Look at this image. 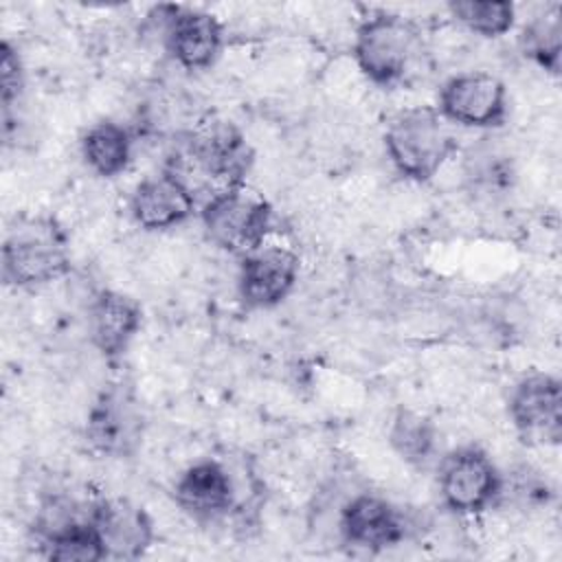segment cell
<instances>
[{
	"label": "cell",
	"mask_w": 562,
	"mask_h": 562,
	"mask_svg": "<svg viewBox=\"0 0 562 562\" xmlns=\"http://www.w3.org/2000/svg\"><path fill=\"white\" fill-rule=\"evenodd\" d=\"M507 413L525 441L558 446L562 439V384L555 375L531 371L509 391Z\"/></svg>",
	"instance_id": "obj_10"
},
{
	"label": "cell",
	"mask_w": 562,
	"mask_h": 562,
	"mask_svg": "<svg viewBox=\"0 0 562 562\" xmlns=\"http://www.w3.org/2000/svg\"><path fill=\"white\" fill-rule=\"evenodd\" d=\"M145 426V413L134 391L125 384H112L92 402L83 437L101 457L130 459L143 446Z\"/></svg>",
	"instance_id": "obj_7"
},
{
	"label": "cell",
	"mask_w": 562,
	"mask_h": 562,
	"mask_svg": "<svg viewBox=\"0 0 562 562\" xmlns=\"http://www.w3.org/2000/svg\"><path fill=\"white\" fill-rule=\"evenodd\" d=\"M435 108L450 125L494 130L507 121L509 97L496 75L465 70L443 81Z\"/></svg>",
	"instance_id": "obj_8"
},
{
	"label": "cell",
	"mask_w": 562,
	"mask_h": 562,
	"mask_svg": "<svg viewBox=\"0 0 562 562\" xmlns=\"http://www.w3.org/2000/svg\"><path fill=\"white\" fill-rule=\"evenodd\" d=\"M160 18L162 46L169 57L184 70L211 68L224 48V26L217 15L202 9L162 4Z\"/></svg>",
	"instance_id": "obj_9"
},
{
	"label": "cell",
	"mask_w": 562,
	"mask_h": 562,
	"mask_svg": "<svg viewBox=\"0 0 562 562\" xmlns=\"http://www.w3.org/2000/svg\"><path fill=\"white\" fill-rule=\"evenodd\" d=\"M448 11L470 33L490 40L503 37L516 22V7L507 0H454Z\"/></svg>",
	"instance_id": "obj_21"
},
{
	"label": "cell",
	"mask_w": 562,
	"mask_h": 562,
	"mask_svg": "<svg viewBox=\"0 0 562 562\" xmlns=\"http://www.w3.org/2000/svg\"><path fill=\"white\" fill-rule=\"evenodd\" d=\"M338 531L345 544L378 553L400 544L408 533V525L404 512L391 501L373 492H360L340 507Z\"/></svg>",
	"instance_id": "obj_11"
},
{
	"label": "cell",
	"mask_w": 562,
	"mask_h": 562,
	"mask_svg": "<svg viewBox=\"0 0 562 562\" xmlns=\"http://www.w3.org/2000/svg\"><path fill=\"white\" fill-rule=\"evenodd\" d=\"M389 446L408 465L424 468L437 452L435 422L413 408H397L389 424Z\"/></svg>",
	"instance_id": "obj_18"
},
{
	"label": "cell",
	"mask_w": 562,
	"mask_h": 562,
	"mask_svg": "<svg viewBox=\"0 0 562 562\" xmlns=\"http://www.w3.org/2000/svg\"><path fill=\"white\" fill-rule=\"evenodd\" d=\"M173 498L193 520L215 522L235 509L237 490L224 463L202 459L180 472L173 483Z\"/></svg>",
	"instance_id": "obj_13"
},
{
	"label": "cell",
	"mask_w": 562,
	"mask_h": 562,
	"mask_svg": "<svg viewBox=\"0 0 562 562\" xmlns=\"http://www.w3.org/2000/svg\"><path fill=\"white\" fill-rule=\"evenodd\" d=\"M81 158L101 178H116L132 162V132L112 119L92 123L81 136Z\"/></svg>",
	"instance_id": "obj_17"
},
{
	"label": "cell",
	"mask_w": 562,
	"mask_h": 562,
	"mask_svg": "<svg viewBox=\"0 0 562 562\" xmlns=\"http://www.w3.org/2000/svg\"><path fill=\"white\" fill-rule=\"evenodd\" d=\"M255 151L244 134L231 123L213 121L180 132L165 169L176 173L195 195L204 189L213 195L220 189L246 184Z\"/></svg>",
	"instance_id": "obj_1"
},
{
	"label": "cell",
	"mask_w": 562,
	"mask_h": 562,
	"mask_svg": "<svg viewBox=\"0 0 562 562\" xmlns=\"http://www.w3.org/2000/svg\"><path fill=\"white\" fill-rule=\"evenodd\" d=\"M24 90V66L20 59V53L4 40L0 44V99H2V112L9 114V110L18 103Z\"/></svg>",
	"instance_id": "obj_23"
},
{
	"label": "cell",
	"mask_w": 562,
	"mask_h": 562,
	"mask_svg": "<svg viewBox=\"0 0 562 562\" xmlns=\"http://www.w3.org/2000/svg\"><path fill=\"white\" fill-rule=\"evenodd\" d=\"M94 529L105 560H136L154 542L149 514L127 498H99L94 507Z\"/></svg>",
	"instance_id": "obj_15"
},
{
	"label": "cell",
	"mask_w": 562,
	"mask_h": 562,
	"mask_svg": "<svg viewBox=\"0 0 562 562\" xmlns=\"http://www.w3.org/2000/svg\"><path fill=\"white\" fill-rule=\"evenodd\" d=\"M299 255L285 246L263 244L241 257L237 288L248 307L268 310L288 299L299 281Z\"/></svg>",
	"instance_id": "obj_12"
},
{
	"label": "cell",
	"mask_w": 562,
	"mask_h": 562,
	"mask_svg": "<svg viewBox=\"0 0 562 562\" xmlns=\"http://www.w3.org/2000/svg\"><path fill=\"white\" fill-rule=\"evenodd\" d=\"M143 325L140 303L116 290H101L88 310V334L92 347L105 356H121Z\"/></svg>",
	"instance_id": "obj_16"
},
{
	"label": "cell",
	"mask_w": 562,
	"mask_h": 562,
	"mask_svg": "<svg viewBox=\"0 0 562 562\" xmlns=\"http://www.w3.org/2000/svg\"><path fill=\"white\" fill-rule=\"evenodd\" d=\"M384 149L395 171L415 182H428L457 151L450 123L432 105L404 108L384 130Z\"/></svg>",
	"instance_id": "obj_2"
},
{
	"label": "cell",
	"mask_w": 562,
	"mask_h": 562,
	"mask_svg": "<svg viewBox=\"0 0 562 562\" xmlns=\"http://www.w3.org/2000/svg\"><path fill=\"white\" fill-rule=\"evenodd\" d=\"M40 547H42L44 558L55 560V562H99V560H105L101 540H99L97 529H94V520L86 527L61 533V536H57V538H53V540H48Z\"/></svg>",
	"instance_id": "obj_22"
},
{
	"label": "cell",
	"mask_w": 562,
	"mask_h": 562,
	"mask_svg": "<svg viewBox=\"0 0 562 562\" xmlns=\"http://www.w3.org/2000/svg\"><path fill=\"white\" fill-rule=\"evenodd\" d=\"M419 53V29L408 18L391 11L367 15L358 24L351 46L358 70L382 88L404 81Z\"/></svg>",
	"instance_id": "obj_4"
},
{
	"label": "cell",
	"mask_w": 562,
	"mask_h": 562,
	"mask_svg": "<svg viewBox=\"0 0 562 562\" xmlns=\"http://www.w3.org/2000/svg\"><path fill=\"white\" fill-rule=\"evenodd\" d=\"M520 48L525 57L542 70L558 75L562 59V20L560 7H549L536 13L520 31Z\"/></svg>",
	"instance_id": "obj_20"
},
{
	"label": "cell",
	"mask_w": 562,
	"mask_h": 562,
	"mask_svg": "<svg viewBox=\"0 0 562 562\" xmlns=\"http://www.w3.org/2000/svg\"><path fill=\"white\" fill-rule=\"evenodd\" d=\"M70 248L64 228L53 217H24L2 241V279L13 288H40L64 277Z\"/></svg>",
	"instance_id": "obj_3"
},
{
	"label": "cell",
	"mask_w": 562,
	"mask_h": 562,
	"mask_svg": "<svg viewBox=\"0 0 562 562\" xmlns=\"http://www.w3.org/2000/svg\"><path fill=\"white\" fill-rule=\"evenodd\" d=\"M97 501L99 498H79L70 492H50L44 496L33 518L37 542L44 544L61 533L90 525L94 520Z\"/></svg>",
	"instance_id": "obj_19"
},
{
	"label": "cell",
	"mask_w": 562,
	"mask_h": 562,
	"mask_svg": "<svg viewBox=\"0 0 562 562\" xmlns=\"http://www.w3.org/2000/svg\"><path fill=\"white\" fill-rule=\"evenodd\" d=\"M206 237L222 250L248 255L266 244L272 226V206L246 184L226 187L209 195L200 206Z\"/></svg>",
	"instance_id": "obj_5"
},
{
	"label": "cell",
	"mask_w": 562,
	"mask_h": 562,
	"mask_svg": "<svg viewBox=\"0 0 562 562\" xmlns=\"http://www.w3.org/2000/svg\"><path fill=\"white\" fill-rule=\"evenodd\" d=\"M437 487L450 512L474 516L498 503L501 470L479 446H461L441 457Z\"/></svg>",
	"instance_id": "obj_6"
},
{
	"label": "cell",
	"mask_w": 562,
	"mask_h": 562,
	"mask_svg": "<svg viewBox=\"0 0 562 562\" xmlns=\"http://www.w3.org/2000/svg\"><path fill=\"white\" fill-rule=\"evenodd\" d=\"M198 209V195L171 171L143 178L130 195V215L145 231L184 224Z\"/></svg>",
	"instance_id": "obj_14"
}]
</instances>
